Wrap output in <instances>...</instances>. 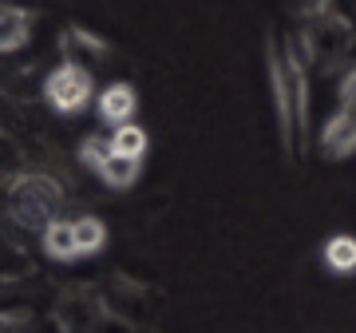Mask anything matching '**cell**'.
Returning <instances> with one entry per match:
<instances>
[{"mask_svg":"<svg viewBox=\"0 0 356 333\" xmlns=\"http://www.w3.org/2000/svg\"><path fill=\"white\" fill-rule=\"evenodd\" d=\"M139 171H143V159L111 151L107 159H103V166L95 171V175L103 179V187H111V191H127V187L139 183Z\"/></svg>","mask_w":356,"mask_h":333,"instance_id":"obj_9","label":"cell"},{"mask_svg":"<svg viewBox=\"0 0 356 333\" xmlns=\"http://www.w3.org/2000/svg\"><path fill=\"white\" fill-rule=\"evenodd\" d=\"M266 68H269V91H273V103H277V123H281V139L285 147H297V119H293V76L289 64L273 44L266 48Z\"/></svg>","mask_w":356,"mask_h":333,"instance_id":"obj_3","label":"cell"},{"mask_svg":"<svg viewBox=\"0 0 356 333\" xmlns=\"http://www.w3.org/2000/svg\"><path fill=\"white\" fill-rule=\"evenodd\" d=\"M60 206H64V187L44 171H16L8 179V215L20 226L40 231L44 222L60 215Z\"/></svg>","mask_w":356,"mask_h":333,"instance_id":"obj_1","label":"cell"},{"mask_svg":"<svg viewBox=\"0 0 356 333\" xmlns=\"http://www.w3.org/2000/svg\"><path fill=\"white\" fill-rule=\"evenodd\" d=\"M32 36V13L20 4H0V52H20Z\"/></svg>","mask_w":356,"mask_h":333,"instance_id":"obj_8","label":"cell"},{"mask_svg":"<svg viewBox=\"0 0 356 333\" xmlns=\"http://www.w3.org/2000/svg\"><path fill=\"white\" fill-rule=\"evenodd\" d=\"M107 155H111V139H103V135H88V139L79 143V163L88 166V171H99Z\"/></svg>","mask_w":356,"mask_h":333,"instance_id":"obj_13","label":"cell"},{"mask_svg":"<svg viewBox=\"0 0 356 333\" xmlns=\"http://www.w3.org/2000/svg\"><path fill=\"white\" fill-rule=\"evenodd\" d=\"M341 107H348V111H356V68H348L341 79Z\"/></svg>","mask_w":356,"mask_h":333,"instance_id":"obj_15","label":"cell"},{"mask_svg":"<svg viewBox=\"0 0 356 333\" xmlns=\"http://www.w3.org/2000/svg\"><path fill=\"white\" fill-rule=\"evenodd\" d=\"M40 246H44V254L56 258V262H72L76 254V226H72V218H51L40 226Z\"/></svg>","mask_w":356,"mask_h":333,"instance_id":"obj_7","label":"cell"},{"mask_svg":"<svg viewBox=\"0 0 356 333\" xmlns=\"http://www.w3.org/2000/svg\"><path fill=\"white\" fill-rule=\"evenodd\" d=\"M64 48H67V56H76V52L107 56V44H103V40H95V36H88L83 28H67V32H64Z\"/></svg>","mask_w":356,"mask_h":333,"instance_id":"obj_14","label":"cell"},{"mask_svg":"<svg viewBox=\"0 0 356 333\" xmlns=\"http://www.w3.org/2000/svg\"><path fill=\"white\" fill-rule=\"evenodd\" d=\"M44 100L60 111V116H79L91 100H95V79H91V68L79 64V60H64L56 64L44 79Z\"/></svg>","mask_w":356,"mask_h":333,"instance_id":"obj_2","label":"cell"},{"mask_svg":"<svg viewBox=\"0 0 356 333\" xmlns=\"http://www.w3.org/2000/svg\"><path fill=\"white\" fill-rule=\"evenodd\" d=\"M293 8L301 16H313V13H321V8H329V0H293Z\"/></svg>","mask_w":356,"mask_h":333,"instance_id":"obj_16","label":"cell"},{"mask_svg":"<svg viewBox=\"0 0 356 333\" xmlns=\"http://www.w3.org/2000/svg\"><path fill=\"white\" fill-rule=\"evenodd\" d=\"M135 111H139V91L131 88V84H123V79L95 95V116H99V123H107V127L131 123Z\"/></svg>","mask_w":356,"mask_h":333,"instance_id":"obj_6","label":"cell"},{"mask_svg":"<svg viewBox=\"0 0 356 333\" xmlns=\"http://www.w3.org/2000/svg\"><path fill=\"white\" fill-rule=\"evenodd\" d=\"M321 155L341 163L348 155H356V111L348 107H337L329 119H325V131H321Z\"/></svg>","mask_w":356,"mask_h":333,"instance_id":"obj_5","label":"cell"},{"mask_svg":"<svg viewBox=\"0 0 356 333\" xmlns=\"http://www.w3.org/2000/svg\"><path fill=\"white\" fill-rule=\"evenodd\" d=\"M72 226H76V254L79 258L99 254L103 246H107V222H103V218L79 215V218H72Z\"/></svg>","mask_w":356,"mask_h":333,"instance_id":"obj_10","label":"cell"},{"mask_svg":"<svg viewBox=\"0 0 356 333\" xmlns=\"http://www.w3.org/2000/svg\"><path fill=\"white\" fill-rule=\"evenodd\" d=\"M147 147H151V135H147L135 119H131V123H119V127L111 131V151H119V155H135V159H143Z\"/></svg>","mask_w":356,"mask_h":333,"instance_id":"obj_12","label":"cell"},{"mask_svg":"<svg viewBox=\"0 0 356 333\" xmlns=\"http://www.w3.org/2000/svg\"><path fill=\"white\" fill-rule=\"evenodd\" d=\"M305 40L313 44V56H321L325 52V60L329 56H341L344 48H348V36H353V28H348V20H344L341 13H332V8H321V13L305 16Z\"/></svg>","mask_w":356,"mask_h":333,"instance_id":"obj_4","label":"cell"},{"mask_svg":"<svg viewBox=\"0 0 356 333\" xmlns=\"http://www.w3.org/2000/svg\"><path fill=\"white\" fill-rule=\"evenodd\" d=\"M321 258H325V266H329L332 274H341V278L356 274V238L353 234H332L329 242H325V250H321Z\"/></svg>","mask_w":356,"mask_h":333,"instance_id":"obj_11","label":"cell"}]
</instances>
